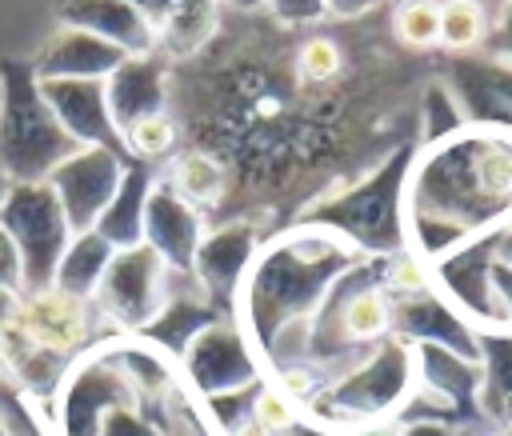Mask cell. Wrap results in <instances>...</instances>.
Instances as JSON below:
<instances>
[{
    "instance_id": "obj_26",
    "label": "cell",
    "mask_w": 512,
    "mask_h": 436,
    "mask_svg": "<svg viewBox=\"0 0 512 436\" xmlns=\"http://www.w3.org/2000/svg\"><path fill=\"white\" fill-rule=\"evenodd\" d=\"M388 36L420 56H436L440 40V0H388Z\"/></svg>"
},
{
    "instance_id": "obj_20",
    "label": "cell",
    "mask_w": 512,
    "mask_h": 436,
    "mask_svg": "<svg viewBox=\"0 0 512 436\" xmlns=\"http://www.w3.org/2000/svg\"><path fill=\"white\" fill-rule=\"evenodd\" d=\"M124 56L128 52H120L116 44H108L92 32L60 28L32 60V72H36V80H108Z\"/></svg>"
},
{
    "instance_id": "obj_35",
    "label": "cell",
    "mask_w": 512,
    "mask_h": 436,
    "mask_svg": "<svg viewBox=\"0 0 512 436\" xmlns=\"http://www.w3.org/2000/svg\"><path fill=\"white\" fill-rule=\"evenodd\" d=\"M384 4L388 0H324L328 20H360V16H368V12L384 8Z\"/></svg>"
},
{
    "instance_id": "obj_29",
    "label": "cell",
    "mask_w": 512,
    "mask_h": 436,
    "mask_svg": "<svg viewBox=\"0 0 512 436\" xmlns=\"http://www.w3.org/2000/svg\"><path fill=\"white\" fill-rule=\"evenodd\" d=\"M248 420L252 424H260L264 432H272V436H284L288 428H296L300 420H304V412H300V404L292 400V396H284L268 376L252 388V396H248Z\"/></svg>"
},
{
    "instance_id": "obj_41",
    "label": "cell",
    "mask_w": 512,
    "mask_h": 436,
    "mask_svg": "<svg viewBox=\"0 0 512 436\" xmlns=\"http://www.w3.org/2000/svg\"><path fill=\"white\" fill-rule=\"evenodd\" d=\"M224 8H232V12H264L268 0H224Z\"/></svg>"
},
{
    "instance_id": "obj_16",
    "label": "cell",
    "mask_w": 512,
    "mask_h": 436,
    "mask_svg": "<svg viewBox=\"0 0 512 436\" xmlns=\"http://www.w3.org/2000/svg\"><path fill=\"white\" fill-rule=\"evenodd\" d=\"M392 336H400L404 344H436L464 360H480V332L436 288L392 300Z\"/></svg>"
},
{
    "instance_id": "obj_14",
    "label": "cell",
    "mask_w": 512,
    "mask_h": 436,
    "mask_svg": "<svg viewBox=\"0 0 512 436\" xmlns=\"http://www.w3.org/2000/svg\"><path fill=\"white\" fill-rule=\"evenodd\" d=\"M204 232H208L204 216L172 184H164L156 176L148 204H144V244L168 264V272L192 276V260H196Z\"/></svg>"
},
{
    "instance_id": "obj_6",
    "label": "cell",
    "mask_w": 512,
    "mask_h": 436,
    "mask_svg": "<svg viewBox=\"0 0 512 436\" xmlns=\"http://www.w3.org/2000/svg\"><path fill=\"white\" fill-rule=\"evenodd\" d=\"M76 148L48 108L32 60L0 56V172L12 184H40Z\"/></svg>"
},
{
    "instance_id": "obj_13",
    "label": "cell",
    "mask_w": 512,
    "mask_h": 436,
    "mask_svg": "<svg viewBox=\"0 0 512 436\" xmlns=\"http://www.w3.org/2000/svg\"><path fill=\"white\" fill-rule=\"evenodd\" d=\"M128 164H132L128 156L108 152V148H76L68 160H60L48 172V188L56 192L72 236L96 228V220L108 208V200L116 196L120 176H124Z\"/></svg>"
},
{
    "instance_id": "obj_1",
    "label": "cell",
    "mask_w": 512,
    "mask_h": 436,
    "mask_svg": "<svg viewBox=\"0 0 512 436\" xmlns=\"http://www.w3.org/2000/svg\"><path fill=\"white\" fill-rule=\"evenodd\" d=\"M432 76L436 56L388 36V8L312 28L224 8L216 36L172 64L168 112L180 148L224 168L212 224L248 220L272 236L416 140V100Z\"/></svg>"
},
{
    "instance_id": "obj_23",
    "label": "cell",
    "mask_w": 512,
    "mask_h": 436,
    "mask_svg": "<svg viewBox=\"0 0 512 436\" xmlns=\"http://www.w3.org/2000/svg\"><path fill=\"white\" fill-rule=\"evenodd\" d=\"M480 416L512 432V332H480Z\"/></svg>"
},
{
    "instance_id": "obj_22",
    "label": "cell",
    "mask_w": 512,
    "mask_h": 436,
    "mask_svg": "<svg viewBox=\"0 0 512 436\" xmlns=\"http://www.w3.org/2000/svg\"><path fill=\"white\" fill-rule=\"evenodd\" d=\"M224 16V0H176L164 20L152 28L156 32V52L168 64H184L192 60L220 28Z\"/></svg>"
},
{
    "instance_id": "obj_38",
    "label": "cell",
    "mask_w": 512,
    "mask_h": 436,
    "mask_svg": "<svg viewBox=\"0 0 512 436\" xmlns=\"http://www.w3.org/2000/svg\"><path fill=\"white\" fill-rule=\"evenodd\" d=\"M128 4H132V8H136V12H140V16H144L152 28H156V24L164 20V12H168L176 0H128ZM152 36H156V32H152Z\"/></svg>"
},
{
    "instance_id": "obj_17",
    "label": "cell",
    "mask_w": 512,
    "mask_h": 436,
    "mask_svg": "<svg viewBox=\"0 0 512 436\" xmlns=\"http://www.w3.org/2000/svg\"><path fill=\"white\" fill-rule=\"evenodd\" d=\"M168 76H172V64H168L156 48H152V52L124 56V60L112 68V76L104 80L112 124L124 132L128 124H136V120H144V116L168 112Z\"/></svg>"
},
{
    "instance_id": "obj_21",
    "label": "cell",
    "mask_w": 512,
    "mask_h": 436,
    "mask_svg": "<svg viewBox=\"0 0 512 436\" xmlns=\"http://www.w3.org/2000/svg\"><path fill=\"white\" fill-rule=\"evenodd\" d=\"M156 184V168L152 164H140L132 160L120 176V188L116 196L108 200V208L100 212L96 220V236H104L116 252L120 248H132V244H144V204H148V192Z\"/></svg>"
},
{
    "instance_id": "obj_24",
    "label": "cell",
    "mask_w": 512,
    "mask_h": 436,
    "mask_svg": "<svg viewBox=\"0 0 512 436\" xmlns=\"http://www.w3.org/2000/svg\"><path fill=\"white\" fill-rule=\"evenodd\" d=\"M112 252H116V248H112L104 236H96V232H76V236L68 240L64 256H60V264H56L52 284H56L60 292H68V296L92 300V292H96V284H100V276H104Z\"/></svg>"
},
{
    "instance_id": "obj_5",
    "label": "cell",
    "mask_w": 512,
    "mask_h": 436,
    "mask_svg": "<svg viewBox=\"0 0 512 436\" xmlns=\"http://www.w3.org/2000/svg\"><path fill=\"white\" fill-rule=\"evenodd\" d=\"M416 152H420V140L400 144L368 176H360L356 184H348V188L316 200L296 224L332 228L352 248H360L368 260L372 256H392V252L408 248V232H404V188H408V172H412Z\"/></svg>"
},
{
    "instance_id": "obj_11",
    "label": "cell",
    "mask_w": 512,
    "mask_h": 436,
    "mask_svg": "<svg viewBox=\"0 0 512 436\" xmlns=\"http://www.w3.org/2000/svg\"><path fill=\"white\" fill-rule=\"evenodd\" d=\"M492 264H496V232L468 240L464 248L448 252L432 268V288L476 328V332H504V316L492 288Z\"/></svg>"
},
{
    "instance_id": "obj_25",
    "label": "cell",
    "mask_w": 512,
    "mask_h": 436,
    "mask_svg": "<svg viewBox=\"0 0 512 436\" xmlns=\"http://www.w3.org/2000/svg\"><path fill=\"white\" fill-rule=\"evenodd\" d=\"M492 12L476 0H440V40L436 56H468L484 48Z\"/></svg>"
},
{
    "instance_id": "obj_34",
    "label": "cell",
    "mask_w": 512,
    "mask_h": 436,
    "mask_svg": "<svg viewBox=\"0 0 512 436\" xmlns=\"http://www.w3.org/2000/svg\"><path fill=\"white\" fill-rule=\"evenodd\" d=\"M492 288H496V304L504 316V332H512V268L508 264H492Z\"/></svg>"
},
{
    "instance_id": "obj_7",
    "label": "cell",
    "mask_w": 512,
    "mask_h": 436,
    "mask_svg": "<svg viewBox=\"0 0 512 436\" xmlns=\"http://www.w3.org/2000/svg\"><path fill=\"white\" fill-rule=\"evenodd\" d=\"M412 388H416L412 344H404L400 336H388L368 356H360L352 368L332 376L304 404V420H312L328 432L368 424V420H396L400 408L408 404Z\"/></svg>"
},
{
    "instance_id": "obj_44",
    "label": "cell",
    "mask_w": 512,
    "mask_h": 436,
    "mask_svg": "<svg viewBox=\"0 0 512 436\" xmlns=\"http://www.w3.org/2000/svg\"><path fill=\"white\" fill-rule=\"evenodd\" d=\"M8 184H12V180H8L4 172H0V200H4V192H8Z\"/></svg>"
},
{
    "instance_id": "obj_40",
    "label": "cell",
    "mask_w": 512,
    "mask_h": 436,
    "mask_svg": "<svg viewBox=\"0 0 512 436\" xmlns=\"http://www.w3.org/2000/svg\"><path fill=\"white\" fill-rule=\"evenodd\" d=\"M220 436H272V432H264L260 424H252V420L244 416V420H236V424H232L228 432H220Z\"/></svg>"
},
{
    "instance_id": "obj_31",
    "label": "cell",
    "mask_w": 512,
    "mask_h": 436,
    "mask_svg": "<svg viewBox=\"0 0 512 436\" xmlns=\"http://www.w3.org/2000/svg\"><path fill=\"white\" fill-rule=\"evenodd\" d=\"M96 436H164L136 404H124V408H112V412H104V420H100V428H96Z\"/></svg>"
},
{
    "instance_id": "obj_12",
    "label": "cell",
    "mask_w": 512,
    "mask_h": 436,
    "mask_svg": "<svg viewBox=\"0 0 512 436\" xmlns=\"http://www.w3.org/2000/svg\"><path fill=\"white\" fill-rule=\"evenodd\" d=\"M264 244V232L248 220H228V224H212L196 248V260H192V280L196 288L208 296V304L232 320L236 312V296H240V284L256 260Z\"/></svg>"
},
{
    "instance_id": "obj_27",
    "label": "cell",
    "mask_w": 512,
    "mask_h": 436,
    "mask_svg": "<svg viewBox=\"0 0 512 436\" xmlns=\"http://www.w3.org/2000/svg\"><path fill=\"white\" fill-rule=\"evenodd\" d=\"M460 128H464V112H460L452 88L440 76H432L420 88V100H416V140H420V148L440 144V140L456 136Z\"/></svg>"
},
{
    "instance_id": "obj_36",
    "label": "cell",
    "mask_w": 512,
    "mask_h": 436,
    "mask_svg": "<svg viewBox=\"0 0 512 436\" xmlns=\"http://www.w3.org/2000/svg\"><path fill=\"white\" fill-rule=\"evenodd\" d=\"M400 436H464L456 424H436V420H416V424H400Z\"/></svg>"
},
{
    "instance_id": "obj_33",
    "label": "cell",
    "mask_w": 512,
    "mask_h": 436,
    "mask_svg": "<svg viewBox=\"0 0 512 436\" xmlns=\"http://www.w3.org/2000/svg\"><path fill=\"white\" fill-rule=\"evenodd\" d=\"M0 288L4 292H24V264L12 244V236L0 228Z\"/></svg>"
},
{
    "instance_id": "obj_3",
    "label": "cell",
    "mask_w": 512,
    "mask_h": 436,
    "mask_svg": "<svg viewBox=\"0 0 512 436\" xmlns=\"http://www.w3.org/2000/svg\"><path fill=\"white\" fill-rule=\"evenodd\" d=\"M360 260H368V256L360 248H352L332 228L288 224V228L264 236L256 260L240 284L236 312H232V320L244 328V336L252 340L264 368H268L272 348L284 336L304 332L312 312L328 296V288Z\"/></svg>"
},
{
    "instance_id": "obj_42",
    "label": "cell",
    "mask_w": 512,
    "mask_h": 436,
    "mask_svg": "<svg viewBox=\"0 0 512 436\" xmlns=\"http://www.w3.org/2000/svg\"><path fill=\"white\" fill-rule=\"evenodd\" d=\"M16 296H20V292H4V288H0V328L8 324V316H12V308H16Z\"/></svg>"
},
{
    "instance_id": "obj_9",
    "label": "cell",
    "mask_w": 512,
    "mask_h": 436,
    "mask_svg": "<svg viewBox=\"0 0 512 436\" xmlns=\"http://www.w3.org/2000/svg\"><path fill=\"white\" fill-rule=\"evenodd\" d=\"M168 264L148 248V244H132L112 252L96 292H92V308L100 312V320L120 332V336H136L168 300Z\"/></svg>"
},
{
    "instance_id": "obj_43",
    "label": "cell",
    "mask_w": 512,
    "mask_h": 436,
    "mask_svg": "<svg viewBox=\"0 0 512 436\" xmlns=\"http://www.w3.org/2000/svg\"><path fill=\"white\" fill-rule=\"evenodd\" d=\"M476 4H480V8H488V12H496V8H500V4H508V0H476Z\"/></svg>"
},
{
    "instance_id": "obj_18",
    "label": "cell",
    "mask_w": 512,
    "mask_h": 436,
    "mask_svg": "<svg viewBox=\"0 0 512 436\" xmlns=\"http://www.w3.org/2000/svg\"><path fill=\"white\" fill-rule=\"evenodd\" d=\"M216 320H224V316L208 304V296L196 288V280L184 276V288H176V272H172V280H168V300H164L160 312L136 332V340H144L148 348H156L160 356H168V360L176 364V360L184 356V348L192 344V336L204 332V328L216 324Z\"/></svg>"
},
{
    "instance_id": "obj_32",
    "label": "cell",
    "mask_w": 512,
    "mask_h": 436,
    "mask_svg": "<svg viewBox=\"0 0 512 436\" xmlns=\"http://www.w3.org/2000/svg\"><path fill=\"white\" fill-rule=\"evenodd\" d=\"M480 56H488V60L512 68V0L492 12V24H488V36H484Z\"/></svg>"
},
{
    "instance_id": "obj_8",
    "label": "cell",
    "mask_w": 512,
    "mask_h": 436,
    "mask_svg": "<svg viewBox=\"0 0 512 436\" xmlns=\"http://www.w3.org/2000/svg\"><path fill=\"white\" fill-rule=\"evenodd\" d=\"M0 228L12 236L20 264H24V292L48 288L56 276V264L72 240L68 216L56 200V192L48 188V180L40 184H8L4 200H0Z\"/></svg>"
},
{
    "instance_id": "obj_2",
    "label": "cell",
    "mask_w": 512,
    "mask_h": 436,
    "mask_svg": "<svg viewBox=\"0 0 512 436\" xmlns=\"http://www.w3.org/2000/svg\"><path fill=\"white\" fill-rule=\"evenodd\" d=\"M512 220V132L464 124L416 152L404 188L408 248L436 264Z\"/></svg>"
},
{
    "instance_id": "obj_37",
    "label": "cell",
    "mask_w": 512,
    "mask_h": 436,
    "mask_svg": "<svg viewBox=\"0 0 512 436\" xmlns=\"http://www.w3.org/2000/svg\"><path fill=\"white\" fill-rule=\"evenodd\" d=\"M336 436H400V424H396V420H368V424L340 428Z\"/></svg>"
},
{
    "instance_id": "obj_4",
    "label": "cell",
    "mask_w": 512,
    "mask_h": 436,
    "mask_svg": "<svg viewBox=\"0 0 512 436\" xmlns=\"http://www.w3.org/2000/svg\"><path fill=\"white\" fill-rule=\"evenodd\" d=\"M388 336H392V300L380 288V272L372 256L348 268L328 288V296L320 300V308L304 328L300 364H312L328 384Z\"/></svg>"
},
{
    "instance_id": "obj_19",
    "label": "cell",
    "mask_w": 512,
    "mask_h": 436,
    "mask_svg": "<svg viewBox=\"0 0 512 436\" xmlns=\"http://www.w3.org/2000/svg\"><path fill=\"white\" fill-rule=\"evenodd\" d=\"M56 20H60V28L92 32L128 56L156 48L152 24L128 0H56Z\"/></svg>"
},
{
    "instance_id": "obj_39",
    "label": "cell",
    "mask_w": 512,
    "mask_h": 436,
    "mask_svg": "<svg viewBox=\"0 0 512 436\" xmlns=\"http://www.w3.org/2000/svg\"><path fill=\"white\" fill-rule=\"evenodd\" d=\"M496 260L512 268V220L504 228H496Z\"/></svg>"
},
{
    "instance_id": "obj_10",
    "label": "cell",
    "mask_w": 512,
    "mask_h": 436,
    "mask_svg": "<svg viewBox=\"0 0 512 436\" xmlns=\"http://www.w3.org/2000/svg\"><path fill=\"white\" fill-rule=\"evenodd\" d=\"M176 372L196 400L244 392L268 376L264 360L256 356L252 340L244 336V328L236 320H216L204 332H196L192 344L184 348V356L176 360Z\"/></svg>"
},
{
    "instance_id": "obj_30",
    "label": "cell",
    "mask_w": 512,
    "mask_h": 436,
    "mask_svg": "<svg viewBox=\"0 0 512 436\" xmlns=\"http://www.w3.org/2000/svg\"><path fill=\"white\" fill-rule=\"evenodd\" d=\"M264 12L276 24H284V28H312V24H324L328 20L324 0H268Z\"/></svg>"
},
{
    "instance_id": "obj_28",
    "label": "cell",
    "mask_w": 512,
    "mask_h": 436,
    "mask_svg": "<svg viewBox=\"0 0 512 436\" xmlns=\"http://www.w3.org/2000/svg\"><path fill=\"white\" fill-rule=\"evenodd\" d=\"M120 140H124L128 160H140V164L172 160L176 148H180V132H176L172 112H156V116H144V120L128 124V128L120 132Z\"/></svg>"
},
{
    "instance_id": "obj_15",
    "label": "cell",
    "mask_w": 512,
    "mask_h": 436,
    "mask_svg": "<svg viewBox=\"0 0 512 436\" xmlns=\"http://www.w3.org/2000/svg\"><path fill=\"white\" fill-rule=\"evenodd\" d=\"M40 92L48 108L56 112L60 128L80 148H108V152L128 156L120 128L112 124V112H108L104 80H40Z\"/></svg>"
}]
</instances>
